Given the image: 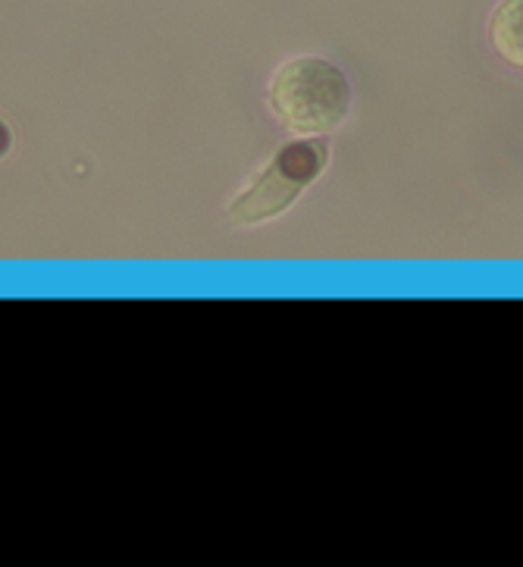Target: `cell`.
Masks as SVG:
<instances>
[{
    "mask_svg": "<svg viewBox=\"0 0 523 567\" xmlns=\"http://www.w3.org/2000/svg\"><path fill=\"white\" fill-rule=\"evenodd\" d=\"M351 85L339 66L320 56L286 60L270 79V111L276 123L301 138H320L345 120Z\"/></svg>",
    "mask_w": 523,
    "mask_h": 567,
    "instance_id": "6da1fadb",
    "label": "cell"
},
{
    "mask_svg": "<svg viewBox=\"0 0 523 567\" xmlns=\"http://www.w3.org/2000/svg\"><path fill=\"white\" fill-rule=\"evenodd\" d=\"M326 154L329 147L320 138H307V142H295L286 145L273 166H267L252 188L229 207V217L235 226H254L283 214L320 169L326 166Z\"/></svg>",
    "mask_w": 523,
    "mask_h": 567,
    "instance_id": "7a4b0ae2",
    "label": "cell"
},
{
    "mask_svg": "<svg viewBox=\"0 0 523 567\" xmlns=\"http://www.w3.org/2000/svg\"><path fill=\"white\" fill-rule=\"evenodd\" d=\"M489 41L505 63L523 70V0H502L492 10Z\"/></svg>",
    "mask_w": 523,
    "mask_h": 567,
    "instance_id": "3957f363",
    "label": "cell"
}]
</instances>
